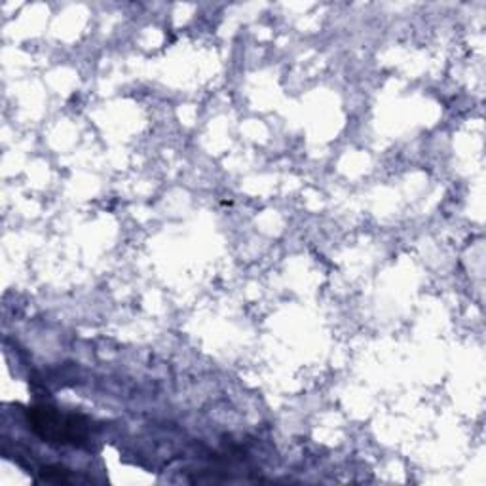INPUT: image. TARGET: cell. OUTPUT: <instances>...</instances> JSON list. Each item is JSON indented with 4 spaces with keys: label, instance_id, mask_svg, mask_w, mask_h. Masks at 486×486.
<instances>
[{
    "label": "cell",
    "instance_id": "cell-1",
    "mask_svg": "<svg viewBox=\"0 0 486 486\" xmlns=\"http://www.w3.org/2000/svg\"><path fill=\"white\" fill-rule=\"evenodd\" d=\"M27 422L44 443L84 446L89 439V420L81 414H65L54 406H33L27 411Z\"/></svg>",
    "mask_w": 486,
    "mask_h": 486
},
{
    "label": "cell",
    "instance_id": "cell-2",
    "mask_svg": "<svg viewBox=\"0 0 486 486\" xmlns=\"http://www.w3.org/2000/svg\"><path fill=\"white\" fill-rule=\"evenodd\" d=\"M41 473H42V479L48 482H69L67 469L63 467H44Z\"/></svg>",
    "mask_w": 486,
    "mask_h": 486
}]
</instances>
